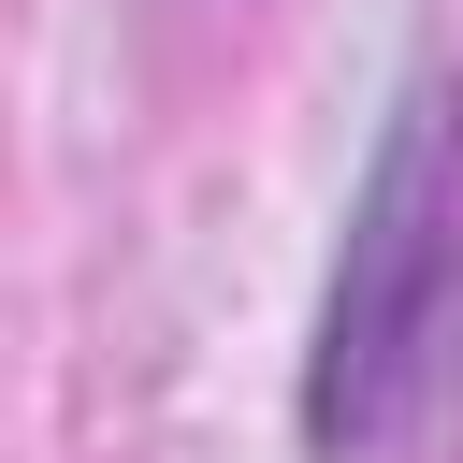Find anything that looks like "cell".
Instances as JSON below:
<instances>
[{
	"instance_id": "cell-1",
	"label": "cell",
	"mask_w": 463,
	"mask_h": 463,
	"mask_svg": "<svg viewBox=\"0 0 463 463\" xmlns=\"http://www.w3.org/2000/svg\"><path fill=\"white\" fill-rule=\"evenodd\" d=\"M449 304H463V116L449 87H420L347 203V246H333V289H318V347H304V434L318 463H376L449 347Z\"/></svg>"
}]
</instances>
